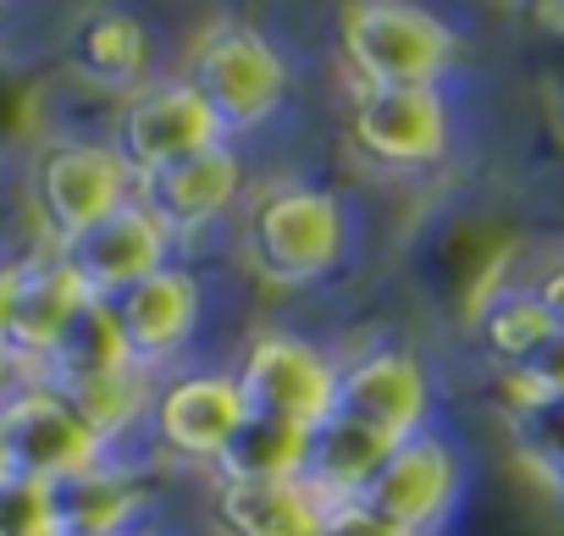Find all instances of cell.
<instances>
[{
	"mask_svg": "<svg viewBox=\"0 0 564 536\" xmlns=\"http://www.w3.org/2000/svg\"><path fill=\"white\" fill-rule=\"evenodd\" d=\"M243 249L271 288H311L344 260V205L311 183H276L254 199Z\"/></svg>",
	"mask_w": 564,
	"mask_h": 536,
	"instance_id": "6da1fadb",
	"label": "cell"
},
{
	"mask_svg": "<svg viewBox=\"0 0 564 536\" xmlns=\"http://www.w3.org/2000/svg\"><path fill=\"white\" fill-rule=\"evenodd\" d=\"M476 332H481V349L503 371H514V365H525L542 349V338L553 332V316L536 305L531 288H503V294H492L476 310Z\"/></svg>",
	"mask_w": 564,
	"mask_h": 536,
	"instance_id": "7402d4cb",
	"label": "cell"
},
{
	"mask_svg": "<svg viewBox=\"0 0 564 536\" xmlns=\"http://www.w3.org/2000/svg\"><path fill=\"white\" fill-rule=\"evenodd\" d=\"M188 84L199 100L216 111V122L232 128H260L282 95H289V62L276 56V45L243 23H221L194 40L188 51Z\"/></svg>",
	"mask_w": 564,
	"mask_h": 536,
	"instance_id": "277c9868",
	"label": "cell"
},
{
	"mask_svg": "<svg viewBox=\"0 0 564 536\" xmlns=\"http://www.w3.org/2000/svg\"><path fill=\"white\" fill-rule=\"evenodd\" d=\"M166 249H172V232L139 199H128L122 210H111L106 221H95L89 232L62 243V260L73 265V277L84 283L89 299H117L133 283L161 272Z\"/></svg>",
	"mask_w": 564,
	"mask_h": 536,
	"instance_id": "4fadbf2b",
	"label": "cell"
},
{
	"mask_svg": "<svg viewBox=\"0 0 564 536\" xmlns=\"http://www.w3.org/2000/svg\"><path fill=\"white\" fill-rule=\"evenodd\" d=\"M117 371H133V354H128V338L117 327V310L111 299H89L73 327L62 332V343L51 349L45 371L34 382H51V387H84V382H100V376H117Z\"/></svg>",
	"mask_w": 564,
	"mask_h": 536,
	"instance_id": "ffe728a7",
	"label": "cell"
},
{
	"mask_svg": "<svg viewBox=\"0 0 564 536\" xmlns=\"http://www.w3.org/2000/svg\"><path fill=\"white\" fill-rule=\"evenodd\" d=\"M459 492H465V459H459V448L443 431L426 426V431L393 442L388 464L366 486V503L377 514H388L393 525H404L415 536H432L454 514Z\"/></svg>",
	"mask_w": 564,
	"mask_h": 536,
	"instance_id": "ba28073f",
	"label": "cell"
},
{
	"mask_svg": "<svg viewBox=\"0 0 564 536\" xmlns=\"http://www.w3.org/2000/svg\"><path fill=\"white\" fill-rule=\"evenodd\" d=\"M503 393L514 409H564V327H553L525 365L503 371Z\"/></svg>",
	"mask_w": 564,
	"mask_h": 536,
	"instance_id": "cb8c5ba5",
	"label": "cell"
},
{
	"mask_svg": "<svg viewBox=\"0 0 564 536\" xmlns=\"http://www.w3.org/2000/svg\"><path fill=\"white\" fill-rule=\"evenodd\" d=\"M249 415L289 426H322L338 409V360L300 332H260L232 365Z\"/></svg>",
	"mask_w": 564,
	"mask_h": 536,
	"instance_id": "8992f818",
	"label": "cell"
},
{
	"mask_svg": "<svg viewBox=\"0 0 564 536\" xmlns=\"http://www.w3.org/2000/svg\"><path fill=\"white\" fill-rule=\"evenodd\" d=\"M238 188H243V161H238L227 144L133 177V199H139L172 238L199 232L205 221H216V216L238 199Z\"/></svg>",
	"mask_w": 564,
	"mask_h": 536,
	"instance_id": "9a60e30c",
	"label": "cell"
},
{
	"mask_svg": "<svg viewBox=\"0 0 564 536\" xmlns=\"http://www.w3.org/2000/svg\"><path fill=\"white\" fill-rule=\"evenodd\" d=\"M0 7H7V0H0Z\"/></svg>",
	"mask_w": 564,
	"mask_h": 536,
	"instance_id": "4dcf8cb0",
	"label": "cell"
},
{
	"mask_svg": "<svg viewBox=\"0 0 564 536\" xmlns=\"http://www.w3.org/2000/svg\"><path fill=\"white\" fill-rule=\"evenodd\" d=\"M243 420H249V404H243L232 371H183V376L161 382L150 398V431H155L161 453H172L183 464L216 470L221 448L232 442V431Z\"/></svg>",
	"mask_w": 564,
	"mask_h": 536,
	"instance_id": "9c48e42d",
	"label": "cell"
},
{
	"mask_svg": "<svg viewBox=\"0 0 564 536\" xmlns=\"http://www.w3.org/2000/svg\"><path fill=\"white\" fill-rule=\"evenodd\" d=\"M18 470H12V448H7V431H0V481H12Z\"/></svg>",
	"mask_w": 564,
	"mask_h": 536,
	"instance_id": "f546056e",
	"label": "cell"
},
{
	"mask_svg": "<svg viewBox=\"0 0 564 536\" xmlns=\"http://www.w3.org/2000/svg\"><path fill=\"white\" fill-rule=\"evenodd\" d=\"M531 294H536V305L553 316V327H564V260H558V265H547V272L536 277V288H531Z\"/></svg>",
	"mask_w": 564,
	"mask_h": 536,
	"instance_id": "4316f807",
	"label": "cell"
},
{
	"mask_svg": "<svg viewBox=\"0 0 564 536\" xmlns=\"http://www.w3.org/2000/svg\"><path fill=\"white\" fill-rule=\"evenodd\" d=\"M338 415L371 426L388 442H404L432 426V376L421 354L399 343L360 349L355 360H338Z\"/></svg>",
	"mask_w": 564,
	"mask_h": 536,
	"instance_id": "52a82bcc",
	"label": "cell"
},
{
	"mask_svg": "<svg viewBox=\"0 0 564 536\" xmlns=\"http://www.w3.org/2000/svg\"><path fill=\"white\" fill-rule=\"evenodd\" d=\"M133 199V166L122 161L117 144H89V139H62L45 144L34 161V216L51 238V249L73 243L111 210Z\"/></svg>",
	"mask_w": 564,
	"mask_h": 536,
	"instance_id": "3957f363",
	"label": "cell"
},
{
	"mask_svg": "<svg viewBox=\"0 0 564 536\" xmlns=\"http://www.w3.org/2000/svg\"><path fill=\"white\" fill-rule=\"evenodd\" d=\"M0 536H56L51 519V492L40 481H0Z\"/></svg>",
	"mask_w": 564,
	"mask_h": 536,
	"instance_id": "d4e9b609",
	"label": "cell"
},
{
	"mask_svg": "<svg viewBox=\"0 0 564 536\" xmlns=\"http://www.w3.org/2000/svg\"><path fill=\"white\" fill-rule=\"evenodd\" d=\"M0 431H7V448H12V470L40 486L84 475V470L106 464V453H111V442L51 382H18L0 398Z\"/></svg>",
	"mask_w": 564,
	"mask_h": 536,
	"instance_id": "5b68a950",
	"label": "cell"
},
{
	"mask_svg": "<svg viewBox=\"0 0 564 536\" xmlns=\"http://www.w3.org/2000/svg\"><path fill=\"white\" fill-rule=\"evenodd\" d=\"M89 305L84 283L73 277V265L62 260V249H45V254H29L12 265V310H7V360L18 371H45L51 349L62 343V332L73 327V316Z\"/></svg>",
	"mask_w": 564,
	"mask_h": 536,
	"instance_id": "7c38bea8",
	"label": "cell"
},
{
	"mask_svg": "<svg viewBox=\"0 0 564 536\" xmlns=\"http://www.w3.org/2000/svg\"><path fill=\"white\" fill-rule=\"evenodd\" d=\"M322 536H415V530L393 525V519H388V514H377L366 497H344V503H327Z\"/></svg>",
	"mask_w": 564,
	"mask_h": 536,
	"instance_id": "484cf974",
	"label": "cell"
},
{
	"mask_svg": "<svg viewBox=\"0 0 564 536\" xmlns=\"http://www.w3.org/2000/svg\"><path fill=\"white\" fill-rule=\"evenodd\" d=\"M111 310H117V327L128 338L133 365L155 376L166 360H177L194 343L199 316H205V294H199V283L183 272V265H161L155 277L133 283L128 294H117Z\"/></svg>",
	"mask_w": 564,
	"mask_h": 536,
	"instance_id": "5bb4252c",
	"label": "cell"
},
{
	"mask_svg": "<svg viewBox=\"0 0 564 536\" xmlns=\"http://www.w3.org/2000/svg\"><path fill=\"white\" fill-rule=\"evenodd\" d=\"M12 376H18V365L7 360V349H0V398H7V393H12Z\"/></svg>",
	"mask_w": 564,
	"mask_h": 536,
	"instance_id": "f1b7e54d",
	"label": "cell"
},
{
	"mask_svg": "<svg viewBox=\"0 0 564 536\" xmlns=\"http://www.w3.org/2000/svg\"><path fill=\"white\" fill-rule=\"evenodd\" d=\"M221 536H322L327 503L305 481H216Z\"/></svg>",
	"mask_w": 564,
	"mask_h": 536,
	"instance_id": "e0dca14e",
	"label": "cell"
},
{
	"mask_svg": "<svg viewBox=\"0 0 564 536\" xmlns=\"http://www.w3.org/2000/svg\"><path fill=\"white\" fill-rule=\"evenodd\" d=\"M67 62L95 89L139 95L144 78H150V29L133 12H122V7H95V12H84L73 23Z\"/></svg>",
	"mask_w": 564,
	"mask_h": 536,
	"instance_id": "2e32d148",
	"label": "cell"
},
{
	"mask_svg": "<svg viewBox=\"0 0 564 536\" xmlns=\"http://www.w3.org/2000/svg\"><path fill=\"white\" fill-rule=\"evenodd\" d=\"M221 133L227 128L199 100V89L188 78H172V84H144L139 95H128L122 128H117V150H122V161L139 177V172H155V166H172V161L216 150Z\"/></svg>",
	"mask_w": 564,
	"mask_h": 536,
	"instance_id": "8fae6325",
	"label": "cell"
},
{
	"mask_svg": "<svg viewBox=\"0 0 564 536\" xmlns=\"http://www.w3.org/2000/svg\"><path fill=\"white\" fill-rule=\"evenodd\" d=\"M7 310H12V265H0V338H7Z\"/></svg>",
	"mask_w": 564,
	"mask_h": 536,
	"instance_id": "83f0119b",
	"label": "cell"
},
{
	"mask_svg": "<svg viewBox=\"0 0 564 536\" xmlns=\"http://www.w3.org/2000/svg\"><path fill=\"white\" fill-rule=\"evenodd\" d=\"M349 139L388 172H421L448 155V106L437 89H360L349 106Z\"/></svg>",
	"mask_w": 564,
	"mask_h": 536,
	"instance_id": "30bf717a",
	"label": "cell"
},
{
	"mask_svg": "<svg viewBox=\"0 0 564 536\" xmlns=\"http://www.w3.org/2000/svg\"><path fill=\"white\" fill-rule=\"evenodd\" d=\"M73 404H78V415L106 437V442H117L133 420H150V398H155V387H150V371H117V376H100V382H84V387H62Z\"/></svg>",
	"mask_w": 564,
	"mask_h": 536,
	"instance_id": "603a6c76",
	"label": "cell"
},
{
	"mask_svg": "<svg viewBox=\"0 0 564 536\" xmlns=\"http://www.w3.org/2000/svg\"><path fill=\"white\" fill-rule=\"evenodd\" d=\"M305 459H311V431L271 420V415H249L232 442L216 459V481H305Z\"/></svg>",
	"mask_w": 564,
	"mask_h": 536,
	"instance_id": "44dd1931",
	"label": "cell"
},
{
	"mask_svg": "<svg viewBox=\"0 0 564 536\" xmlns=\"http://www.w3.org/2000/svg\"><path fill=\"white\" fill-rule=\"evenodd\" d=\"M45 492H51L56 536H133V514L144 503V486L128 470H117L111 459L84 475H67Z\"/></svg>",
	"mask_w": 564,
	"mask_h": 536,
	"instance_id": "d6986e66",
	"label": "cell"
},
{
	"mask_svg": "<svg viewBox=\"0 0 564 536\" xmlns=\"http://www.w3.org/2000/svg\"><path fill=\"white\" fill-rule=\"evenodd\" d=\"M393 442L377 437L371 426L349 420V415H327L322 426H311V459H305V486L322 503H344V497H366V486L377 481V470L388 464Z\"/></svg>",
	"mask_w": 564,
	"mask_h": 536,
	"instance_id": "ac0fdd59",
	"label": "cell"
},
{
	"mask_svg": "<svg viewBox=\"0 0 564 536\" xmlns=\"http://www.w3.org/2000/svg\"><path fill=\"white\" fill-rule=\"evenodd\" d=\"M338 34L360 89H437L454 62V34L415 0H349Z\"/></svg>",
	"mask_w": 564,
	"mask_h": 536,
	"instance_id": "7a4b0ae2",
	"label": "cell"
}]
</instances>
